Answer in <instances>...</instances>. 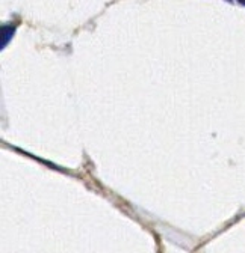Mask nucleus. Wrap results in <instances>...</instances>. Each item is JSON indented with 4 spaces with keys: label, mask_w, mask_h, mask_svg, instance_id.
<instances>
[]
</instances>
